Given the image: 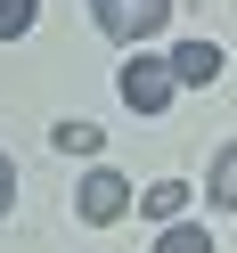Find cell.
I'll list each match as a JSON object with an SVG mask.
<instances>
[{
    "label": "cell",
    "mask_w": 237,
    "mask_h": 253,
    "mask_svg": "<svg viewBox=\"0 0 237 253\" xmlns=\"http://www.w3.org/2000/svg\"><path fill=\"white\" fill-rule=\"evenodd\" d=\"M33 33V0H0V41H17Z\"/></svg>",
    "instance_id": "9"
},
{
    "label": "cell",
    "mask_w": 237,
    "mask_h": 253,
    "mask_svg": "<svg viewBox=\"0 0 237 253\" xmlns=\"http://www.w3.org/2000/svg\"><path fill=\"white\" fill-rule=\"evenodd\" d=\"M8 204H17V164L0 155V212H8Z\"/></svg>",
    "instance_id": "10"
},
{
    "label": "cell",
    "mask_w": 237,
    "mask_h": 253,
    "mask_svg": "<svg viewBox=\"0 0 237 253\" xmlns=\"http://www.w3.org/2000/svg\"><path fill=\"white\" fill-rule=\"evenodd\" d=\"M123 204H131V180H123V171H90L82 180V220H123Z\"/></svg>",
    "instance_id": "3"
},
{
    "label": "cell",
    "mask_w": 237,
    "mask_h": 253,
    "mask_svg": "<svg viewBox=\"0 0 237 253\" xmlns=\"http://www.w3.org/2000/svg\"><path fill=\"white\" fill-rule=\"evenodd\" d=\"M139 204H147L155 220H180V204H188V188H180V180H155V188H147V196H139Z\"/></svg>",
    "instance_id": "6"
},
{
    "label": "cell",
    "mask_w": 237,
    "mask_h": 253,
    "mask_svg": "<svg viewBox=\"0 0 237 253\" xmlns=\"http://www.w3.org/2000/svg\"><path fill=\"white\" fill-rule=\"evenodd\" d=\"M164 74L188 82V90H204V82H221V49H213V41H180V49L164 57Z\"/></svg>",
    "instance_id": "4"
},
{
    "label": "cell",
    "mask_w": 237,
    "mask_h": 253,
    "mask_svg": "<svg viewBox=\"0 0 237 253\" xmlns=\"http://www.w3.org/2000/svg\"><path fill=\"white\" fill-rule=\"evenodd\" d=\"M213 204H221V212L237 204V147H221V155H213Z\"/></svg>",
    "instance_id": "7"
},
{
    "label": "cell",
    "mask_w": 237,
    "mask_h": 253,
    "mask_svg": "<svg viewBox=\"0 0 237 253\" xmlns=\"http://www.w3.org/2000/svg\"><path fill=\"white\" fill-rule=\"evenodd\" d=\"M57 147H66V155H98V123H57Z\"/></svg>",
    "instance_id": "8"
},
{
    "label": "cell",
    "mask_w": 237,
    "mask_h": 253,
    "mask_svg": "<svg viewBox=\"0 0 237 253\" xmlns=\"http://www.w3.org/2000/svg\"><path fill=\"white\" fill-rule=\"evenodd\" d=\"M172 90H180V82L164 74V57H131V66H123V98H131L139 115H164Z\"/></svg>",
    "instance_id": "2"
},
{
    "label": "cell",
    "mask_w": 237,
    "mask_h": 253,
    "mask_svg": "<svg viewBox=\"0 0 237 253\" xmlns=\"http://www.w3.org/2000/svg\"><path fill=\"white\" fill-rule=\"evenodd\" d=\"M155 253H213V237H204L196 220H172V229L155 237Z\"/></svg>",
    "instance_id": "5"
},
{
    "label": "cell",
    "mask_w": 237,
    "mask_h": 253,
    "mask_svg": "<svg viewBox=\"0 0 237 253\" xmlns=\"http://www.w3.org/2000/svg\"><path fill=\"white\" fill-rule=\"evenodd\" d=\"M90 17H98L106 41H131L139 49V41H155L172 25V0H90Z\"/></svg>",
    "instance_id": "1"
}]
</instances>
